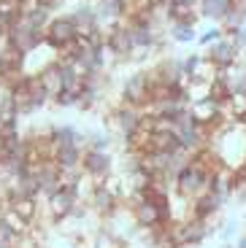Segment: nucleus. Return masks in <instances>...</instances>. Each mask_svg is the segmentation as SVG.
Masks as SVG:
<instances>
[{"instance_id": "f257e3e1", "label": "nucleus", "mask_w": 246, "mask_h": 248, "mask_svg": "<svg viewBox=\"0 0 246 248\" xmlns=\"http://www.w3.org/2000/svg\"><path fill=\"white\" fill-rule=\"evenodd\" d=\"M143 116H146V113H143L141 108L122 103L117 111L105 119V124H108V132H111V135H117V138H122V140H127V138H133L138 130H141Z\"/></svg>"}, {"instance_id": "f03ea898", "label": "nucleus", "mask_w": 246, "mask_h": 248, "mask_svg": "<svg viewBox=\"0 0 246 248\" xmlns=\"http://www.w3.org/2000/svg\"><path fill=\"white\" fill-rule=\"evenodd\" d=\"M79 25L73 22V16H57L52 19V25L43 30V41L52 46L54 51H65L79 41Z\"/></svg>"}, {"instance_id": "7ed1b4c3", "label": "nucleus", "mask_w": 246, "mask_h": 248, "mask_svg": "<svg viewBox=\"0 0 246 248\" xmlns=\"http://www.w3.org/2000/svg\"><path fill=\"white\" fill-rule=\"evenodd\" d=\"M152 87H154V76L152 73H133L122 87L124 103L146 111V106L152 103Z\"/></svg>"}, {"instance_id": "20e7f679", "label": "nucleus", "mask_w": 246, "mask_h": 248, "mask_svg": "<svg viewBox=\"0 0 246 248\" xmlns=\"http://www.w3.org/2000/svg\"><path fill=\"white\" fill-rule=\"evenodd\" d=\"M41 44H46V41H43V30L33 27L25 16L19 19L17 25L11 27V32H8V46H14L19 54H30V51H35Z\"/></svg>"}, {"instance_id": "39448f33", "label": "nucleus", "mask_w": 246, "mask_h": 248, "mask_svg": "<svg viewBox=\"0 0 246 248\" xmlns=\"http://www.w3.org/2000/svg\"><path fill=\"white\" fill-rule=\"evenodd\" d=\"M81 202L79 197V186H62L60 192H54L46 200V211H49L52 221H62L73 213V208Z\"/></svg>"}, {"instance_id": "423d86ee", "label": "nucleus", "mask_w": 246, "mask_h": 248, "mask_svg": "<svg viewBox=\"0 0 246 248\" xmlns=\"http://www.w3.org/2000/svg\"><path fill=\"white\" fill-rule=\"evenodd\" d=\"M81 170H84V175H89L95 184H103L108 175H114V159H111L108 151L87 149L84 159H81Z\"/></svg>"}, {"instance_id": "0eeeda50", "label": "nucleus", "mask_w": 246, "mask_h": 248, "mask_svg": "<svg viewBox=\"0 0 246 248\" xmlns=\"http://www.w3.org/2000/svg\"><path fill=\"white\" fill-rule=\"evenodd\" d=\"M119 202H122V200H119L117 194L111 192V189H105L103 184L95 186L92 194H89V200H87L89 211H95L98 216H105V218H111L114 213L119 211Z\"/></svg>"}, {"instance_id": "6e6552de", "label": "nucleus", "mask_w": 246, "mask_h": 248, "mask_svg": "<svg viewBox=\"0 0 246 248\" xmlns=\"http://www.w3.org/2000/svg\"><path fill=\"white\" fill-rule=\"evenodd\" d=\"M203 54L209 57L211 62H214L216 68L222 70V68H230V65H235V62H238V54H241V51L235 49V46L228 41V35H225L222 41H216V44H211L209 49L203 51Z\"/></svg>"}, {"instance_id": "1a4fd4ad", "label": "nucleus", "mask_w": 246, "mask_h": 248, "mask_svg": "<svg viewBox=\"0 0 246 248\" xmlns=\"http://www.w3.org/2000/svg\"><path fill=\"white\" fill-rule=\"evenodd\" d=\"M81 159H84V151L79 146H60L54 151V162L62 173H84L81 170Z\"/></svg>"}, {"instance_id": "9d476101", "label": "nucleus", "mask_w": 246, "mask_h": 248, "mask_svg": "<svg viewBox=\"0 0 246 248\" xmlns=\"http://www.w3.org/2000/svg\"><path fill=\"white\" fill-rule=\"evenodd\" d=\"M230 8H233V0H197V11H200V16L214 19L216 25H222V19L230 14Z\"/></svg>"}, {"instance_id": "9b49d317", "label": "nucleus", "mask_w": 246, "mask_h": 248, "mask_svg": "<svg viewBox=\"0 0 246 248\" xmlns=\"http://www.w3.org/2000/svg\"><path fill=\"white\" fill-rule=\"evenodd\" d=\"M38 78H41V84H43V89H46V94H49V97H57V94L62 92L60 62H52V65H46V68L38 73Z\"/></svg>"}, {"instance_id": "f8f14e48", "label": "nucleus", "mask_w": 246, "mask_h": 248, "mask_svg": "<svg viewBox=\"0 0 246 248\" xmlns=\"http://www.w3.org/2000/svg\"><path fill=\"white\" fill-rule=\"evenodd\" d=\"M8 211H17L22 218H27V221L33 224L38 216V202H35V197H14Z\"/></svg>"}, {"instance_id": "ddd939ff", "label": "nucleus", "mask_w": 246, "mask_h": 248, "mask_svg": "<svg viewBox=\"0 0 246 248\" xmlns=\"http://www.w3.org/2000/svg\"><path fill=\"white\" fill-rule=\"evenodd\" d=\"M0 221L6 224V227H8V230H11V232H17L19 237L30 235V221H27V218H22V216H19L17 211H6V213H3V218H0Z\"/></svg>"}, {"instance_id": "4468645a", "label": "nucleus", "mask_w": 246, "mask_h": 248, "mask_svg": "<svg viewBox=\"0 0 246 248\" xmlns=\"http://www.w3.org/2000/svg\"><path fill=\"white\" fill-rule=\"evenodd\" d=\"M171 38L176 44H192L197 41V30L195 25H171Z\"/></svg>"}, {"instance_id": "2eb2a0df", "label": "nucleus", "mask_w": 246, "mask_h": 248, "mask_svg": "<svg viewBox=\"0 0 246 248\" xmlns=\"http://www.w3.org/2000/svg\"><path fill=\"white\" fill-rule=\"evenodd\" d=\"M222 38H225V27H222V25H214V27H209L203 35H197V44L203 46V49H209L211 44H216V41H222Z\"/></svg>"}, {"instance_id": "dca6fc26", "label": "nucleus", "mask_w": 246, "mask_h": 248, "mask_svg": "<svg viewBox=\"0 0 246 248\" xmlns=\"http://www.w3.org/2000/svg\"><path fill=\"white\" fill-rule=\"evenodd\" d=\"M87 138H89V149H95V151L111 149V132H87Z\"/></svg>"}, {"instance_id": "f3484780", "label": "nucleus", "mask_w": 246, "mask_h": 248, "mask_svg": "<svg viewBox=\"0 0 246 248\" xmlns=\"http://www.w3.org/2000/svg\"><path fill=\"white\" fill-rule=\"evenodd\" d=\"M54 103L60 108H70V106H79V94H73V92H60L54 97Z\"/></svg>"}, {"instance_id": "a211bd4d", "label": "nucleus", "mask_w": 246, "mask_h": 248, "mask_svg": "<svg viewBox=\"0 0 246 248\" xmlns=\"http://www.w3.org/2000/svg\"><path fill=\"white\" fill-rule=\"evenodd\" d=\"M200 60H203V51H200V54H190V57L184 60V73H187V78H192V73L197 70Z\"/></svg>"}, {"instance_id": "6ab92c4d", "label": "nucleus", "mask_w": 246, "mask_h": 248, "mask_svg": "<svg viewBox=\"0 0 246 248\" xmlns=\"http://www.w3.org/2000/svg\"><path fill=\"white\" fill-rule=\"evenodd\" d=\"M235 230H238V224H235V221H228V224H222V230H219V237H222V240H225V243H228L230 237L235 235Z\"/></svg>"}, {"instance_id": "aec40b11", "label": "nucleus", "mask_w": 246, "mask_h": 248, "mask_svg": "<svg viewBox=\"0 0 246 248\" xmlns=\"http://www.w3.org/2000/svg\"><path fill=\"white\" fill-rule=\"evenodd\" d=\"M233 11H241L246 16V0H233Z\"/></svg>"}, {"instance_id": "412c9836", "label": "nucleus", "mask_w": 246, "mask_h": 248, "mask_svg": "<svg viewBox=\"0 0 246 248\" xmlns=\"http://www.w3.org/2000/svg\"><path fill=\"white\" fill-rule=\"evenodd\" d=\"M235 246H238V248H246V235H244V237H241V240H238V243H235Z\"/></svg>"}, {"instance_id": "4be33fe9", "label": "nucleus", "mask_w": 246, "mask_h": 248, "mask_svg": "<svg viewBox=\"0 0 246 248\" xmlns=\"http://www.w3.org/2000/svg\"><path fill=\"white\" fill-rule=\"evenodd\" d=\"M244 32H246V25H244Z\"/></svg>"}, {"instance_id": "5701e85b", "label": "nucleus", "mask_w": 246, "mask_h": 248, "mask_svg": "<svg viewBox=\"0 0 246 248\" xmlns=\"http://www.w3.org/2000/svg\"><path fill=\"white\" fill-rule=\"evenodd\" d=\"M195 248H200V246H195Z\"/></svg>"}]
</instances>
